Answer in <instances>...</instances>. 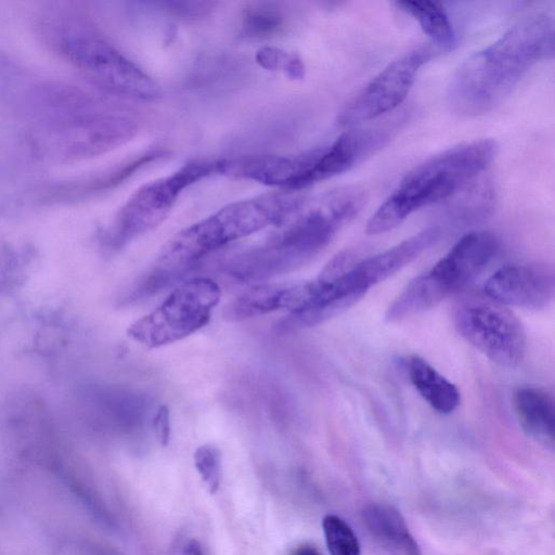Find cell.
<instances>
[{"mask_svg": "<svg viewBox=\"0 0 555 555\" xmlns=\"http://www.w3.org/2000/svg\"><path fill=\"white\" fill-rule=\"evenodd\" d=\"M454 324L467 343L499 365L515 366L525 356V330L516 315L502 305L464 306L457 310Z\"/></svg>", "mask_w": 555, "mask_h": 555, "instance_id": "obj_9", "label": "cell"}, {"mask_svg": "<svg viewBox=\"0 0 555 555\" xmlns=\"http://www.w3.org/2000/svg\"><path fill=\"white\" fill-rule=\"evenodd\" d=\"M291 555H321V553L312 545L302 544L297 546Z\"/></svg>", "mask_w": 555, "mask_h": 555, "instance_id": "obj_25", "label": "cell"}, {"mask_svg": "<svg viewBox=\"0 0 555 555\" xmlns=\"http://www.w3.org/2000/svg\"><path fill=\"white\" fill-rule=\"evenodd\" d=\"M498 144L479 139L450 147L411 169L366 223L367 234L392 230L413 211L449 199L493 162Z\"/></svg>", "mask_w": 555, "mask_h": 555, "instance_id": "obj_4", "label": "cell"}, {"mask_svg": "<svg viewBox=\"0 0 555 555\" xmlns=\"http://www.w3.org/2000/svg\"><path fill=\"white\" fill-rule=\"evenodd\" d=\"M311 294V281L254 285L224 307L223 317L243 321L282 309L296 313L307 306Z\"/></svg>", "mask_w": 555, "mask_h": 555, "instance_id": "obj_13", "label": "cell"}, {"mask_svg": "<svg viewBox=\"0 0 555 555\" xmlns=\"http://www.w3.org/2000/svg\"><path fill=\"white\" fill-rule=\"evenodd\" d=\"M162 7H165L166 11L170 14L184 18V20H196L208 15L214 8V2L208 1H169L160 2Z\"/></svg>", "mask_w": 555, "mask_h": 555, "instance_id": "obj_22", "label": "cell"}, {"mask_svg": "<svg viewBox=\"0 0 555 555\" xmlns=\"http://www.w3.org/2000/svg\"><path fill=\"white\" fill-rule=\"evenodd\" d=\"M441 235L438 227H430L395 246L354 261L345 272L349 289L360 298L376 284L393 275L435 244Z\"/></svg>", "mask_w": 555, "mask_h": 555, "instance_id": "obj_12", "label": "cell"}, {"mask_svg": "<svg viewBox=\"0 0 555 555\" xmlns=\"http://www.w3.org/2000/svg\"><path fill=\"white\" fill-rule=\"evenodd\" d=\"M499 242L491 232L462 236L433 268L413 279L389 305V323L427 311L465 288L495 256Z\"/></svg>", "mask_w": 555, "mask_h": 555, "instance_id": "obj_5", "label": "cell"}, {"mask_svg": "<svg viewBox=\"0 0 555 555\" xmlns=\"http://www.w3.org/2000/svg\"><path fill=\"white\" fill-rule=\"evenodd\" d=\"M305 202L269 242L234 257L228 264V274L238 281L255 282L299 268L358 215L365 193L358 186H343L324 193L307 208Z\"/></svg>", "mask_w": 555, "mask_h": 555, "instance_id": "obj_3", "label": "cell"}, {"mask_svg": "<svg viewBox=\"0 0 555 555\" xmlns=\"http://www.w3.org/2000/svg\"><path fill=\"white\" fill-rule=\"evenodd\" d=\"M152 426L159 444L167 446L170 439V413L167 405H159L153 416Z\"/></svg>", "mask_w": 555, "mask_h": 555, "instance_id": "obj_23", "label": "cell"}, {"mask_svg": "<svg viewBox=\"0 0 555 555\" xmlns=\"http://www.w3.org/2000/svg\"><path fill=\"white\" fill-rule=\"evenodd\" d=\"M285 24L280 7L270 2L249 4L243 12L242 33L247 38L264 39L279 34Z\"/></svg>", "mask_w": 555, "mask_h": 555, "instance_id": "obj_19", "label": "cell"}, {"mask_svg": "<svg viewBox=\"0 0 555 555\" xmlns=\"http://www.w3.org/2000/svg\"><path fill=\"white\" fill-rule=\"evenodd\" d=\"M305 202L296 191L241 199L181 230L160 249L139 282L149 295L157 292L208 254L269 225L283 223Z\"/></svg>", "mask_w": 555, "mask_h": 555, "instance_id": "obj_2", "label": "cell"}, {"mask_svg": "<svg viewBox=\"0 0 555 555\" xmlns=\"http://www.w3.org/2000/svg\"><path fill=\"white\" fill-rule=\"evenodd\" d=\"M409 376L422 398L438 413L450 414L460 404V391L425 359L412 356Z\"/></svg>", "mask_w": 555, "mask_h": 555, "instance_id": "obj_16", "label": "cell"}, {"mask_svg": "<svg viewBox=\"0 0 555 555\" xmlns=\"http://www.w3.org/2000/svg\"><path fill=\"white\" fill-rule=\"evenodd\" d=\"M494 199L491 181L481 175L447 202L456 218L473 219L487 216L492 210Z\"/></svg>", "mask_w": 555, "mask_h": 555, "instance_id": "obj_18", "label": "cell"}, {"mask_svg": "<svg viewBox=\"0 0 555 555\" xmlns=\"http://www.w3.org/2000/svg\"><path fill=\"white\" fill-rule=\"evenodd\" d=\"M179 555H204L202 546L196 539H186L179 548Z\"/></svg>", "mask_w": 555, "mask_h": 555, "instance_id": "obj_24", "label": "cell"}, {"mask_svg": "<svg viewBox=\"0 0 555 555\" xmlns=\"http://www.w3.org/2000/svg\"><path fill=\"white\" fill-rule=\"evenodd\" d=\"M553 53L552 20L543 14L521 20L461 64L448 86L449 108L464 117L493 111L535 63Z\"/></svg>", "mask_w": 555, "mask_h": 555, "instance_id": "obj_1", "label": "cell"}, {"mask_svg": "<svg viewBox=\"0 0 555 555\" xmlns=\"http://www.w3.org/2000/svg\"><path fill=\"white\" fill-rule=\"evenodd\" d=\"M195 467L208 491L217 492L221 481V452L212 444L199 446L194 452Z\"/></svg>", "mask_w": 555, "mask_h": 555, "instance_id": "obj_21", "label": "cell"}, {"mask_svg": "<svg viewBox=\"0 0 555 555\" xmlns=\"http://www.w3.org/2000/svg\"><path fill=\"white\" fill-rule=\"evenodd\" d=\"M220 171L221 159H194L139 188L117 214L108 234L109 245L120 248L154 230L167 218L183 190Z\"/></svg>", "mask_w": 555, "mask_h": 555, "instance_id": "obj_8", "label": "cell"}, {"mask_svg": "<svg viewBox=\"0 0 555 555\" xmlns=\"http://www.w3.org/2000/svg\"><path fill=\"white\" fill-rule=\"evenodd\" d=\"M362 519L369 532L391 551L401 555H422L402 514L395 506L371 503L363 508Z\"/></svg>", "mask_w": 555, "mask_h": 555, "instance_id": "obj_15", "label": "cell"}, {"mask_svg": "<svg viewBox=\"0 0 555 555\" xmlns=\"http://www.w3.org/2000/svg\"><path fill=\"white\" fill-rule=\"evenodd\" d=\"M220 298V286L214 280H186L153 311L134 321L127 334L150 349L181 340L209 322Z\"/></svg>", "mask_w": 555, "mask_h": 555, "instance_id": "obj_7", "label": "cell"}, {"mask_svg": "<svg viewBox=\"0 0 555 555\" xmlns=\"http://www.w3.org/2000/svg\"><path fill=\"white\" fill-rule=\"evenodd\" d=\"M514 408L522 430L532 439L552 448L555 425L552 392L543 387L521 386L514 393Z\"/></svg>", "mask_w": 555, "mask_h": 555, "instance_id": "obj_14", "label": "cell"}, {"mask_svg": "<svg viewBox=\"0 0 555 555\" xmlns=\"http://www.w3.org/2000/svg\"><path fill=\"white\" fill-rule=\"evenodd\" d=\"M485 293L502 306L544 309L554 298V272L535 266L507 264L488 279Z\"/></svg>", "mask_w": 555, "mask_h": 555, "instance_id": "obj_11", "label": "cell"}, {"mask_svg": "<svg viewBox=\"0 0 555 555\" xmlns=\"http://www.w3.org/2000/svg\"><path fill=\"white\" fill-rule=\"evenodd\" d=\"M396 5L417 21L437 48L447 50L452 47L455 40L454 30L442 3L429 0H406L398 1Z\"/></svg>", "mask_w": 555, "mask_h": 555, "instance_id": "obj_17", "label": "cell"}, {"mask_svg": "<svg viewBox=\"0 0 555 555\" xmlns=\"http://www.w3.org/2000/svg\"><path fill=\"white\" fill-rule=\"evenodd\" d=\"M428 47L411 50L390 62L339 112L337 121L353 128L392 112L409 94L420 68L433 57Z\"/></svg>", "mask_w": 555, "mask_h": 555, "instance_id": "obj_10", "label": "cell"}, {"mask_svg": "<svg viewBox=\"0 0 555 555\" xmlns=\"http://www.w3.org/2000/svg\"><path fill=\"white\" fill-rule=\"evenodd\" d=\"M325 543L331 555H360V543L351 527L339 516L325 515L322 519Z\"/></svg>", "mask_w": 555, "mask_h": 555, "instance_id": "obj_20", "label": "cell"}, {"mask_svg": "<svg viewBox=\"0 0 555 555\" xmlns=\"http://www.w3.org/2000/svg\"><path fill=\"white\" fill-rule=\"evenodd\" d=\"M53 36L61 52L106 89L142 101L158 96V85L143 69L74 20L53 25Z\"/></svg>", "mask_w": 555, "mask_h": 555, "instance_id": "obj_6", "label": "cell"}]
</instances>
